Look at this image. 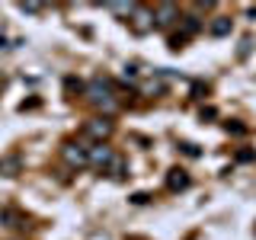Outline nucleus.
<instances>
[{
	"label": "nucleus",
	"instance_id": "nucleus-1",
	"mask_svg": "<svg viewBox=\"0 0 256 240\" xmlns=\"http://www.w3.org/2000/svg\"><path fill=\"white\" fill-rule=\"evenodd\" d=\"M86 100H90L93 106L106 109V112H116L118 109L116 96H112V90H109V80H102V77H93L90 84H86Z\"/></svg>",
	"mask_w": 256,
	"mask_h": 240
},
{
	"label": "nucleus",
	"instance_id": "nucleus-2",
	"mask_svg": "<svg viewBox=\"0 0 256 240\" xmlns=\"http://www.w3.org/2000/svg\"><path fill=\"white\" fill-rule=\"evenodd\" d=\"M112 132H116V125H112L109 116H100V118H90V122L84 125V134L86 138H93L96 144H106L112 138Z\"/></svg>",
	"mask_w": 256,
	"mask_h": 240
},
{
	"label": "nucleus",
	"instance_id": "nucleus-3",
	"mask_svg": "<svg viewBox=\"0 0 256 240\" xmlns=\"http://www.w3.org/2000/svg\"><path fill=\"white\" fill-rule=\"evenodd\" d=\"M61 157L68 166H74V170H84V166H90V148H84V144L77 141H68L61 148Z\"/></svg>",
	"mask_w": 256,
	"mask_h": 240
},
{
	"label": "nucleus",
	"instance_id": "nucleus-4",
	"mask_svg": "<svg viewBox=\"0 0 256 240\" xmlns=\"http://www.w3.org/2000/svg\"><path fill=\"white\" fill-rule=\"evenodd\" d=\"M128 26H132L134 36H148V32H154V26H157L154 10H148V6H138V10L132 13V20H128Z\"/></svg>",
	"mask_w": 256,
	"mask_h": 240
},
{
	"label": "nucleus",
	"instance_id": "nucleus-5",
	"mask_svg": "<svg viewBox=\"0 0 256 240\" xmlns=\"http://www.w3.org/2000/svg\"><path fill=\"white\" fill-rule=\"evenodd\" d=\"M112 160H116V150H112L109 144H93V148H90V166H93V170L106 173L112 166Z\"/></svg>",
	"mask_w": 256,
	"mask_h": 240
},
{
	"label": "nucleus",
	"instance_id": "nucleus-6",
	"mask_svg": "<svg viewBox=\"0 0 256 240\" xmlns=\"http://www.w3.org/2000/svg\"><path fill=\"white\" fill-rule=\"evenodd\" d=\"M154 20H157L160 29L173 26V22L180 20V6H176V4H157V6H154Z\"/></svg>",
	"mask_w": 256,
	"mask_h": 240
},
{
	"label": "nucleus",
	"instance_id": "nucleus-7",
	"mask_svg": "<svg viewBox=\"0 0 256 240\" xmlns=\"http://www.w3.org/2000/svg\"><path fill=\"white\" fill-rule=\"evenodd\" d=\"M22 173V157L20 154H4L0 157V176H20Z\"/></svg>",
	"mask_w": 256,
	"mask_h": 240
},
{
	"label": "nucleus",
	"instance_id": "nucleus-8",
	"mask_svg": "<svg viewBox=\"0 0 256 240\" xmlns=\"http://www.w3.org/2000/svg\"><path fill=\"white\" fill-rule=\"evenodd\" d=\"M166 189H170V192L189 189V173L186 170H170V173H166Z\"/></svg>",
	"mask_w": 256,
	"mask_h": 240
},
{
	"label": "nucleus",
	"instance_id": "nucleus-9",
	"mask_svg": "<svg viewBox=\"0 0 256 240\" xmlns=\"http://www.w3.org/2000/svg\"><path fill=\"white\" fill-rule=\"evenodd\" d=\"M230 29H234L230 16H214V20H212V26H208V32H212L214 38H224V36H230Z\"/></svg>",
	"mask_w": 256,
	"mask_h": 240
},
{
	"label": "nucleus",
	"instance_id": "nucleus-10",
	"mask_svg": "<svg viewBox=\"0 0 256 240\" xmlns=\"http://www.w3.org/2000/svg\"><path fill=\"white\" fill-rule=\"evenodd\" d=\"M106 173L112 176V180H125V176H128V166H125V160H122V157H116V160H112V166H109Z\"/></svg>",
	"mask_w": 256,
	"mask_h": 240
},
{
	"label": "nucleus",
	"instance_id": "nucleus-11",
	"mask_svg": "<svg viewBox=\"0 0 256 240\" xmlns=\"http://www.w3.org/2000/svg\"><path fill=\"white\" fill-rule=\"evenodd\" d=\"M202 29V20L198 16H182V36H196Z\"/></svg>",
	"mask_w": 256,
	"mask_h": 240
},
{
	"label": "nucleus",
	"instance_id": "nucleus-12",
	"mask_svg": "<svg viewBox=\"0 0 256 240\" xmlns=\"http://www.w3.org/2000/svg\"><path fill=\"white\" fill-rule=\"evenodd\" d=\"M0 224H4V228H22L20 214H16L13 208H4V212H0Z\"/></svg>",
	"mask_w": 256,
	"mask_h": 240
},
{
	"label": "nucleus",
	"instance_id": "nucleus-13",
	"mask_svg": "<svg viewBox=\"0 0 256 240\" xmlns=\"http://www.w3.org/2000/svg\"><path fill=\"white\" fill-rule=\"evenodd\" d=\"M106 10H112V13H118V16H128V20H132V13L138 10V4H106Z\"/></svg>",
	"mask_w": 256,
	"mask_h": 240
},
{
	"label": "nucleus",
	"instance_id": "nucleus-14",
	"mask_svg": "<svg viewBox=\"0 0 256 240\" xmlns=\"http://www.w3.org/2000/svg\"><path fill=\"white\" fill-rule=\"evenodd\" d=\"M16 6H20V13H29V16H36V13H42V10H45L42 4H16Z\"/></svg>",
	"mask_w": 256,
	"mask_h": 240
},
{
	"label": "nucleus",
	"instance_id": "nucleus-15",
	"mask_svg": "<svg viewBox=\"0 0 256 240\" xmlns=\"http://www.w3.org/2000/svg\"><path fill=\"white\" fill-rule=\"evenodd\" d=\"M180 150H182V154H189V157H198V148H196V144H180Z\"/></svg>",
	"mask_w": 256,
	"mask_h": 240
},
{
	"label": "nucleus",
	"instance_id": "nucleus-16",
	"mask_svg": "<svg viewBox=\"0 0 256 240\" xmlns=\"http://www.w3.org/2000/svg\"><path fill=\"white\" fill-rule=\"evenodd\" d=\"M182 42H186V36H182V32H180V36H173V38H170V48L176 52V48H182Z\"/></svg>",
	"mask_w": 256,
	"mask_h": 240
},
{
	"label": "nucleus",
	"instance_id": "nucleus-17",
	"mask_svg": "<svg viewBox=\"0 0 256 240\" xmlns=\"http://www.w3.org/2000/svg\"><path fill=\"white\" fill-rule=\"evenodd\" d=\"M68 90H84V84H80V80H74V77H68Z\"/></svg>",
	"mask_w": 256,
	"mask_h": 240
},
{
	"label": "nucleus",
	"instance_id": "nucleus-18",
	"mask_svg": "<svg viewBox=\"0 0 256 240\" xmlns=\"http://www.w3.org/2000/svg\"><path fill=\"white\" fill-rule=\"evenodd\" d=\"M132 202H134V205H144V202H148V196H144V192H134Z\"/></svg>",
	"mask_w": 256,
	"mask_h": 240
},
{
	"label": "nucleus",
	"instance_id": "nucleus-19",
	"mask_svg": "<svg viewBox=\"0 0 256 240\" xmlns=\"http://www.w3.org/2000/svg\"><path fill=\"white\" fill-rule=\"evenodd\" d=\"M237 160H240V164H246V160H253V150H240V154H237Z\"/></svg>",
	"mask_w": 256,
	"mask_h": 240
},
{
	"label": "nucleus",
	"instance_id": "nucleus-20",
	"mask_svg": "<svg viewBox=\"0 0 256 240\" xmlns=\"http://www.w3.org/2000/svg\"><path fill=\"white\" fill-rule=\"evenodd\" d=\"M224 128H228V132H234V134H244V132H246V128H244V125H230V122H228V125H224Z\"/></svg>",
	"mask_w": 256,
	"mask_h": 240
},
{
	"label": "nucleus",
	"instance_id": "nucleus-21",
	"mask_svg": "<svg viewBox=\"0 0 256 240\" xmlns=\"http://www.w3.org/2000/svg\"><path fill=\"white\" fill-rule=\"evenodd\" d=\"M0 48H10V45H6V38H4V36H0Z\"/></svg>",
	"mask_w": 256,
	"mask_h": 240
}]
</instances>
